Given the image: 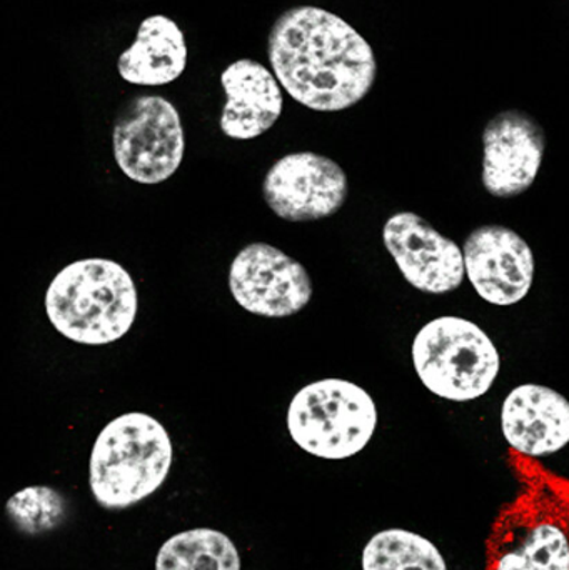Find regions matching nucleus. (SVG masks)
<instances>
[{
  "mask_svg": "<svg viewBox=\"0 0 569 570\" xmlns=\"http://www.w3.org/2000/svg\"><path fill=\"white\" fill-rule=\"evenodd\" d=\"M267 57L281 87L316 112L350 109L376 82L373 47L351 23L321 7L281 13L267 39Z\"/></svg>",
  "mask_w": 569,
  "mask_h": 570,
  "instance_id": "obj_1",
  "label": "nucleus"
},
{
  "mask_svg": "<svg viewBox=\"0 0 569 570\" xmlns=\"http://www.w3.org/2000/svg\"><path fill=\"white\" fill-rule=\"evenodd\" d=\"M137 308L136 283L110 259L76 261L53 277L46 292L50 324L77 344L119 341L136 322Z\"/></svg>",
  "mask_w": 569,
  "mask_h": 570,
  "instance_id": "obj_2",
  "label": "nucleus"
},
{
  "mask_svg": "<svg viewBox=\"0 0 569 570\" xmlns=\"http://www.w3.org/2000/svg\"><path fill=\"white\" fill-rule=\"evenodd\" d=\"M173 461V441L157 419L144 412L119 415L94 442L90 491L104 509L130 508L166 482Z\"/></svg>",
  "mask_w": 569,
  "mask_h": 570,
  "instance_id": "obj_3",
  "label": "nucleus"
},
{
  "mask_svg": "<svg viewBox=\"0 0 569 570\" xmlns=\"http://www.w3.org/2000/svg\"><path fill=\"white\" fill-rule=\"evenodd\" d=\"M527 489L494 519L487 570H569V509L565 499L521 459Z\"/></svg>",
  "mask_w": 569,
  "mask_h": 570,
  "instance_id": "obj_4",
  "label": "nucleus"
},
{
  "mask_svg": "<svg viewBox=\"0 0 569 570\" xmlns=\"http://www.w3.org/2000/svg\"><path fill=\"white\" fill-rule=\"evenodd\" d=\"M413 364L424 387L451 402H471L493 387L501 368L490 335L468 318L443 315L418 331Z\"/></svg>",
  "mask_w": 569,
  "mask_h": 570,
  "instance_id": "obj_5",
  "label": "nucleus"
},
{
  "mask_svg": "<svg viewBox=\"0 0 569 570\" xmlns=\"http://www.w3.org/2000/svg\"><path fill=\"white\" fill-rule=\"evenodd\" d=\"M377 428L370 392L344 379H323L301 389L287 411L291 439L307 454L343 461L360 454Z\"/></svg>",
  "mask_w": 569,
  "mask_h": 570,
  "instance_id": "obj_6",
  "label": "nucleus"
},
{
  "mask_svg": "<svg viewBox=\"0 0 569 570\" xmlns=\"http://www.w3.org/2000/svg\"><path fill=\"white\" fill-rule=\"evenodd\" d=\"M112 147L130 180L164 183L179 169L186 149L179 110L166 97H134L114 124Z\"/></svg>",
  "mask_w": 569,
  "mask_h": 570,
  "instance_id": "obj_7",
  "label": "nucleus"
},
{
  "mask_svg": "<svg viewBox=\"0 0 569 570\" xmlns=\"http://www.w3.org/2000/svg\"><path fill=\"white\" fill-rule=\"evenodd\" d=\"M350 194L340 164L316 153L281 157L267 170L263 196L269 209L287 223H314L334 216Z\"/></svg>",
  "mask_w": 569,
  "mask_h": 570,
  "instance_id": "obj_8",
  "label": "nucleus"
},
{
  "mask_svg": "<svg viewBox=\"0 0 569 570\" xmlns=\"http://www.w3.org/2000/svg\"><path fill=\"white\" fill-rule=\"evenodd\" d=\"M234 301L254 315L291 317L313 297L306 267L269 244L254 243L239 250L229 267Z\"/></svg>",
  "mask_w": 569,
  "mask_h": 570,
  "instance_id": "obj_9",
  "label": "nucleus"
},
{
  "mask_svg": "<svg viewBox=\"0 0 569 570\" xmlns=\"http://www.w3.org/2000/svg\"><path fill=\"white\" fill-rule=\"evenodd\" d=\"M383 243L406 283L424 294H450L467 277L460 246L418 214L391 216L383 227Z\"/></svg>",
  "mask_w": 569,
  "mask_h": 570,
  "instance_id": "obj_10",
  "label": "nucleus"
},
{
  "mask_svg": "<svg viewBox=\"0 0 569 570\" xmlns=\"http://www.w3.org/2000/svg\"><path fill=\"white\" fill-rule=\"evenodd\" d=\"M463 254L468 281L488 304L508 307L530 294L534 254L513 229L478 227L464 243Z\"/></svg>",
  "mask_w": 569,
  "mask_h": 570,
  "instance_id": "obj_11",
  "label": "nucleus"
},
{
  "mask_svg": "<svg viewBox=\"0 0 569 570\" xmlns=\"http://www.w3.org/2000/svg\"><path fill=\"white\" fill-rule=\"evenodd\" d=\"M547 137L530 114L504 110L483 132V186L501 199L527 193L543 164Z\"/></svg>",
  "mask_w": 569,
  "mask_h": 570,
  "instance_id": "obj_12",
  "label": "nucleus"
},
{
  "mask_svg": "<svg viewBox=\"0 0 569 570\" xmlns=\"http://www.w3.org/2000/svg\"><path fill=\"white\" fill-rule=\"evenodd\" d=\"M501 431L521 458L557 454L569 444V401L547 385H518L501 407Z\"/></svg>",
  "mask_w": 569,
  "mask_h": 570,
  "instance_id": "obj_13",
  "label": "nucleus"
},
{
  "mask_svg": "<svg viewBox=\"0 0 569 570\" xmlns=\"http://www.w3.org/2000/svg\"><path fill=\"white\" fill-rule=\"evenodd\" d=\"M226 104L219 126L233 140H253L266 134L283 114V87L273 70L253 59L229 63L220 73Z\"/></svg>",
  "mask_w": 569,
  "mask_h": 570,
  "instance_id": "obj_14",
  "label": "nucleus"
},
{
  "mask_svg": "<svg viewBox=\"0 0 569 570\" xmlns=\"http://www.w3.org/2000/svg\"><path fill=\"white\" fill-rule=\"evenodd\" d=\"M186 66L183 30L169 17L157 13L140 22L133 46L117 60V72L134 86L157 87L179 79Z\"/></svg>",
  "mask_w": 569,
  "mask_h": 570,
  "instance_id": "obj_15",
  "label": "nucleus"
},
{
  "mask_svg": "<svg viewBox=\"0 0 569 570\" xmlns=\"http://www.w3.org/2000/svg\"><path fill=\"white\" fill-rule=\"evenodd\" d=\"M156 570H241V556L223 532L193 529L164 542Z\"/></svg>",
  "mask_w": 569,
  "mask_h": 570,
  "instance_id": "obj_16",
  "label": "nucleus"
},
{
  "mask_svg": "<svg viewBox=\"0 0 569 570\" xmlns=\"http://www.w3.org/2000/svg\"><path fill=\"white\" fill-rule=\"evenodd\" d=\"M363 570H448L440 549L406 529H386L370 539L363 551Z\"/></svg>",
  "mask_w": 569,
  "mask_h": 570,
  "instance_id": "obj_17",
  "label": "nucleus"
},
{
  "mask_svg": "<svg viewBox=\"0 0 569 570\" xmlns=\"http://www.w3.org/2000/svg\"><path fill=\"white\" fill-rule=\"evenodd\" d=\"M537 469L538 474H540L541 478H543L545 481H547L548 484H550L551 488H553L555 491H557L558 494H560L561 498L565 499V502H567L569 509V481H563V479L555 478L553 474H548V472L541 471V469Z\"/></svg>",
  "mask_w": 569,
  "mask_h": 570,
  "instance_id": "obj_18",
  "label": "nucleus"
}]
</instances>
